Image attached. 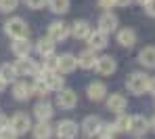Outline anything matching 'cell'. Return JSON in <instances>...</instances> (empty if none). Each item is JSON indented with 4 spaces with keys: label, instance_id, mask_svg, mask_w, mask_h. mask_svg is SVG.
Returning a JSON list of instances; mask_svg holds the SVG:
<instances>
[{
    "label": "cell",
    "instance_id": "1",
    "mask_svg": "<svg viewBox=\"0 0 155 139\" xmlns=\"http://www.w3.org/2000/svg\"><path fill=\"white\" fill-rule=\"evenodd\" d=\"M149 76H145L143 72H134V74H130L128 80H126V89H128L132 95H143V93H147L149 91Z\"/></svg>",
    "mask_w": 155,
    "mask_h": 139
},
{
    "label": "cell",
    "instance_id": "2",
    "mask_svg": "<svg viewBox=\"0 0 155 139\" xmlns=\"http://www.w3.org/2000/svg\"><path fill=\"white\" fill-rule=\"evenodd\" d=\"M4 32H6L11 38H23V36L29 34V28H27V23L21 17H11V19L4 23Z\"/></svg>",
    "mask_w": 155,
    "mask_h": 139
},
{
    "label": "cell",
    "instance_id": "3",
    "mask_svg": "<svg viewBox=\"0 0 155 139\" xmlns=\"http://www.w3.org/2000/svg\"><path fill=\"white\" fill-rule=\"evenodd\" d=\"M36 78H42L44 82L48 84V89H51V91H61V89H63V84H65L63 76H59V72H57V70H48V68L40 70Z\"/></svg>",
    "mask_w": 155,
    "mask_h": 139
},
{
    "label": "cell",
    "instance_id": "4",
    "mask_svg": "<svg viewBox=\"0 0 155 139\" xmlns=\"http://www.w3.org/2000/svg\"><path fill=\"white\" fill-rule=\"evenodd\" d=\"M8 127L17 133V135H23L27 133L29 129H31V120H29V116L23 114V112H17L13 118H11V122H8Z\"/></svg>",
    "mask_w": 155,
    "mask_h": 139
},
{
    "label": "cell",
    "instance_id": "5",
    "mask_svg": "<svg viewBox=\"0 0 155 139\" xmlns=\"http://www.w3.org/2000/svg\"><path fill=\"white\" fill-rule=\"evenodd\" d=\"M101 129H103V120L99 116H88L82 122V131H84L86 137H99L101 135Z\"/></svg>",
    "mask_w": 155,
    "mask_h": 139
},
{
    "label": "cell",
    "instance_id": "6",
    "mask_svg": "<svg viewBox=\"0 0 155 139\" xmlns=\"http://www.w3.org/2000/svg\"><path fill=\"white\" fill-rule=\"evenodd\" d=\"M76 103H78V95L71 89H61L59 91V95H57V106L59 108L71 110V108H76Z\"/></svg>",
    "mask_w": 155,
    "mask_h": 139
},
{
    "label": "cell",
    "instance_id": "7",
    "mask_svg": "<svg viewBox=\"0 0 155 139\" xmlns=\"http://www.w3.org/2000/svg\"><path fill=\"white\" fill-rule=\"evenodd\" d=\"M15 70L19 76H38V65L29 59V57H19V61L15 63Z\"/></svg>",
    "mask_w": 155,
    "mask_h": 139
},
{
    "label": "cell",
    "instance_id": "8",
    "mask_svg": "<svg viewBox=\"0 0 155 139\" xmlns=\"http://www.w3.org/2000/svg\"><path fill=\"white\" fill-rule=\"evenodd\" d=\"M69 26L67 23H63V21H57V23H51V28H48V38H51L52 42H63L67 36H69Z\"/></svg>",
    "mask_w": 155,
    "mask_h": 139
},
{
    "label": "cell",
    "instance_id": "9",
    "mask_svg": "<svg viewBox=\"0 0 155 139\" xmlns=\"http://www.w3.org/2000/svg\"><path fill=\"white\" fill-rule=\"evenodd\" d=\"M78 135V124L74 120H61L57 124V137L59 139H76Z\"/></svg>",
    "mask_w": 155,
    "mask_h": 139
},
{
    "label": "cell",
    "instance_id": "10",
    "mask_svg": "<svg viewBox=\"0 0 155 139\" xmlns=\"http://www.w3.org/2000/svg\"><path fill=\"white\" fill-rule=\"evenodd\" d=\"M115 68H117L115 59H113V57H109V55L99 57V59H97V65H94V70H97L101 76H111V74L115 72Z\"/></svg>",
    "mask_w": 155,
    "mask_h": 139
},
{
    "label": "cell",
    "instance_id": "11",
    "mask_svg": "<svg viewBox=\"0 0 155 139\" xmlns=\"http://www.w3.org/2000/svg\"><path fill=\"white\" fill-rule=\"evenodd\" d=\"M78 68V59L74 55H61L57 57V72L59 74H69V72H74Z\"/></svg>",
    "mask_w": 155,
    "mask_h": 139
},
{
    "label": "cell",
    "instance_id": "12",
    "mask_svg": "<svg viewBox=\"0 0 155 139\" xmlns=\"http://www.w3.org/2000/svg\"><path fill=\"white\" fill-rule=\"evenodd\" d=\"M149 129H151V124L145 116H130V133L132 135H145Z\"/></svg>",
    "mask_w": 155,
    "mask_h": 139
},
{
    "label": "cell",
    "instance_id": "13",
    "mask_svg": "<svg viewBox=\"0 0 155 139\" xmlns=\"http://www.w3.org/2000/svg\"><path fill=\"white\" fill-rule=\"evenodd\" d=\"M99 30H103V32H107V34L115 32V30H117V17H115L111 11L103 13V15L99 17Z\"/></svg>",
    "mask_w": 155,
    "mask_h": 139
},
{
    "label": "cell",
    "instance_id": "14",
    "mask_svg": "<svg viewBox=\"0 0 155 139\" xmlns=\"http://www.w3.org/2000/svg\"><path fill=\"white\" fill-rule=\"evenodd\" d=\"M97 51L94 49H86V51H82L80 57H78V65L80 68H84V70H90V68H94L97 65Z\"/></svg>",
    "mask_w": 155,
    "mask_h": 139
},
{
    "label": "cell",
    "instance_id": "15",
    "mask_svg": "<svg viewBox=\"0 0 155 139\" xmlns=\"http://www.w3.org/2000/svg\"><path fill=\"white\" fill-rule=\"evenodd\" d=\"M13 53L17 57H29V53H31V42L27 40V36H23V38H13Z\"/></svg>",
    "mask_w": 155,
    "mask_h": 139
},
{
    "label": "cell",
    "instance_id": "16",
    "mask_svg": "<svg viewBox=\"0 0 155 139\" xmlns=\"http://www.w3.org/2000/svg\"><path fill=\"white\" fill-rule=\"evenodd\" d=\"M88 44H90V49H94V51L105 49V47H107V32H103V30L90 32V36H88Z\"/></svg>",
    "mask_w": 155,
    "mask_h": 139
},
{
    "label": "cell",
    "instance_id": "17",
    "mask_svg": "<svg viewBox=\"0 0 155 139\" xmlns=\"http://www.w3.org/2000/svg\"><path fill=\"white\" fill-rule=\"evenodd\" d=\"M126 103H128V101H126V97L115 93V95H111V97L107 99V110L113 112V114H122V112L126 110Z\"/></svg>",
    "mask_w": 155,
    "mask_h": 139
},
{
    "label": "cell",
    "instance_id": "18",
    "mask_svg": "<svg viewBox=\"0 0 155 139\" xmlns=\"http://www.w3.org/2000/svg\"><path fill=\"white\" fill-rule=\"evenodd\" d=\"M107 97V86L103 82H90L88 84V99L92 101H101Z\"/></svg>",
    "mask_w": 155,
    "mask_h": 139
},
{
    "label": "cell",
    "instance_id": "19",
    "mask_svg": "<svg viewBox=\"0 0 155 139\" xmlns=\"http://www.w3.org/2000/svg\"><path fill=\"white\" fill-rule=\"evenodd\" d=\"M13 95H15V99H19V101L29 99V97L34 95L31 84H27V82H15V86H13Z\"/></svg>",
    "mask_w": 155,
    "mask_h": 139
},
{
    "label": "cell",
    "instance_id": "20",
    "mask_svg": "<svg viewBox=\"0 0 155 139\" xmlns=\"http://www.w3.org/2000/svg\"><path fill=\"white\" fill-rule=\"evenodd\" d=\"M117 42L122 44V47H126V49H130V47H134L136 44V32L134 30H120V34H117Z\"/></svg>",
    "mask_w": 155,
    "mask_h": 139
},
{
    "label": "cell",
    "instance_id": "21",
    "mask_svg": "<svg viewBox=\"0 0 155 139\" xmlns=\"http://www.w3.org/2000/svg\"><path fill=\"white\" fill-rule=\"evenodd\" d=\"M52 106L48 101H40V103H36V108H34V114H36V118L38 120H51L52 118Z\"/></svg>",
    "mask_w": 155,
    "mask_h": 139
},
{
    "label": "cell",
    "instance_id": "22",
    "mask_svg": "<svg viewBox=\"0 0 155 139\" xmlns=\"http://www.w3.org/2000/svg\"><path fill=\"white\" fill-rule=\"evenodd\" d=\"M71 34H74V38H78V40H88V36H90L88 21H76L71 26Z\"/></svg>",
    "mask_w": 155,
    "mask_h": 139
},
{
    "label": "cell",
    "instance_id": "23",
    "mask_svg": "<svg viewBox=\"0 0 155 139\" xmlns=\"http://www.w3.org/2000/svg\"><path fill=\"white\" fill-rule=\"evenodd\" d=\"M138 61L145 68H155V47H145L138 53Z\"/></svg>",
    "mask_w": 155,
    "mask_h": 139
},
{
    "label": "cell",
    "instance_id": "24",
    "mask_svg": "<svg viewBox=\"0 0 155 139\" xmlns=\"http://www.w3.org/2000/svg\"><path fill=\"white\" fill-rule=\"evenodd\" d=\"M34 137L36 139H51L52 137V127L48 124V120H40L34 127Z\"/></svg>",
    "mask_w": 155,
    "mask_h": 139
},
{
    "label": "cell",
    "instance_id": "25",
    "mask_svg": "<svg viewBox=\"0 0 155 139\" xmlns=\"http://www.w3.org/2000/svg\"><path fill=\"white\" fill-rule=\"evenodd\" d=\"M36 51H38V53H40L42 57L54 55V42H52L51 38H42V40H38V47H36Z\"/></svg>",
    "mask_w": 155,
    "mask_h": 139
},
{
    "label": "cell",
    "instance_id": "26",
    "mask_svg": "<svg viewBox=\"0 0 155 139\" xmlns=\"http://www.w3.org/2000/svg\"><path fill=\"white\" fill-rule=\"evenodd\" d=\"M48 6H51L52 13L63 15V13L69 11V0H48Z\"/></svg>",
    "mask_w": 155,
    "mask_h": 139
},
{
    "label": "cell",
    "instance_id": "27",
    "mask_svg": "<svg viewBox=\"0 0 155 139\" xmlns=\"http://www.w3.org/2000/svg\"><path fill=\"white\" fill-rule=\"evenodd\" d=\"M0 76L6 80V82H13L19 74H17V70H15V65H11V63H4L2 68H0Z\"/></svg>",
    "mask_w": 155,
    "mask_h": 139
},
{
    "label": "cell",
    "instance_id": "28",
    "mask_svg": "<svg viewBox=\"0 0 155 139\" xmlns=\"http://www.w3.org/2000/svg\"><path fill=\"white\" fill-rule=\"evenodd\" d=\"M31 91H34V95H38V97H46L48 95V84L44 82L42 78H36V82L31 84Z\"/></svg>",
    "mask_w": 155,
    "mask_h": 139
},
{
    "label": "cell",
    "instance_id": "29",
    "mask_svg": "<svg viewBox=\"0 0 155 139\" xmlns=\"http://www.w3.org/2000/svg\"><path fill=\"white\" fill-rule=\"evenodd\" d=\"M113 127L117 129V133H126V131H130V116L120 114V116H117V120L113 122Z\"/></svg>",
    "mask_w": 155,
    "mask_h": 139
},
{
    "label": "cell",
    "instance_id": "30",
    "mask_svg": "<svg viewBox=\"0 0 155 139\" xmlns=\"http://www.w3.org/2000/svg\"><path fill=\"white\" fill-rule=\"evenodd\" d=\"M17 4H19V0H0V11L2 13H13L17 9Z\"/></svg>",
    "mask_w": 155,
    "mask_h": 139
},
{
    "label": "cell",
    "instance_id": "31",
    "mask_svg": "<svg viewBox=\"0 0 155 139\" xmlns=\"http://www.w3.org/2000/svg\"><path fill=\"white\" fill-rule=\"evenodd\" d=\"M0 139H17V133L6 124L4 129H0Z\"/></svg>",
    "mask_w": 155,
    "mask_h": 139
},
{
    "label": "cell",
    "instance_id": "32",
    "mask_svg": "<svg viewBox=\"0 0 155 139\" xmlns=\"http://www.w3.org/2000/svg\"><path fill=\"white\" fill-rule=\"evenodd\" d=\"M25 4L29 9H44L48 4V0H25Z\"/></svg>",
    "mask_w": 155,
    "mask_h": 139
},
{
    "label": "cell",
    "instance_id": "33",
    "mask_svg": "<svg viewBox=\"0 0 155 139\" xmlns=\"http://www.w3.org/2000/svg\"><path fill=\"white\" fill-rule=\"evenodd\" d=\"M145 9H147V13H149L151 17H155V0L147 2V4H145Z\"/></svg>",
    "mask_w": 155,
    "mask_h": 139
},
{
    "label": "cell",
    "instance_id": "34",
    "mask_svg": "<svg viewBox=\"0 0 155 139\" xmlns=\"http://www.w3.org/2000/svg\"><path fill=\"white\" fill-rule=\"evenodd\" d=\"M99 6L101 9H111L113 6V0H99Z\"/></svg>",
    "mask_w": 155,
    "mask_h": 139
},
{
    "label": "cell",
    "instance_id": "35",
    "mask_svg": "<svg viewBox=\"0 0 155 139\" xmlns=\"http://www.w3.org/2000/svg\"><path fill=\"white\" fill-rule=\"evenodd\" d=\"M132 0H113V6H128Z\"/></svg>",
    "mask_w": 155,
    "mask_h": 139
},
{
    "label": "cell",
    "instance_id": "36",
    "mask_svg": "<svg viewBox=\"0 0 155 139\" xmlns=\"http://www.w3.org/2000/svg\"><path fill=\"white\" fill-rule=\"evenodd\" d=\"M6 124H8V118H6V116H2V114H0V129H4V127H6Z\"/></svg>",
    "mask_w": 155,
    "mask_h": 139
},
{
    "label": "cell",
    "instance_id": "37",
    "mask_svg": "<svg viewBox=\"0 0 155 139\" xmlns=\"http://www.w3.org/2000/svg\"><path fill=\"white\" fill-rule=\"evenodd\" d=\"M149 93H153V95H155V78L149 80Z\"/></svg>",
    "mask_w": 155,
    "mask_h": 139
},
{
    "label": "cell",
    "instance_id": "38",
    "mask_svg": "<svg viewBox=\"0 0 155 139\" xmlns=\"http://www.w3.org/2000/svg\"><path fill=\"white\" fill-rule=\"evenodd\" d=\"M4 86H6V80H4V78H2V76H0V93H2V91H4Z\"/></svg>",
    "mask_w": 155,
    "mask_h": 139
},
{
    "label": "cell",
    "instance_id": "39",
    "mask_svg": "<svg viewBox=\"0 0 155 139\" xmlns=\"http://www.w3.org/2000/svg\"><path fill=\"white\" fill-rule=\"evenodd\" d=\"M149 124H151V129H153V131H155V116H153V120H151Z\"/></svg>",
    "mask_w": 155,
    "mask_h": 139
},
{
    "label": "cell",
    "instance_id": "40",
    "mask_svg": "<svg viewBox=\"0 0 155 139\" xmlns=\"http://www.w3.org/2000/svg\"><path fill=\"white\" fill-rule=\"evenodd\" d=\"M138 2H140V4H147V2H151V0H138Z\"/></svg>",
    "mask_w": 155,
    "mask_h": 139
},
{
    "label": "cell",
    "instance_id": "41",
    "mask_svg": "<svg viewBox=\"0 0 155 139\" xmlns=\"http://www.w3.org/2000/svg\"><path fill=\"white\" fill-rule=\"evenodd\" d=\"M101 139H113V137H101Z\"/></svg>",
    "mask_w": 155,
    "mask_h": 139
}]
</instances>
